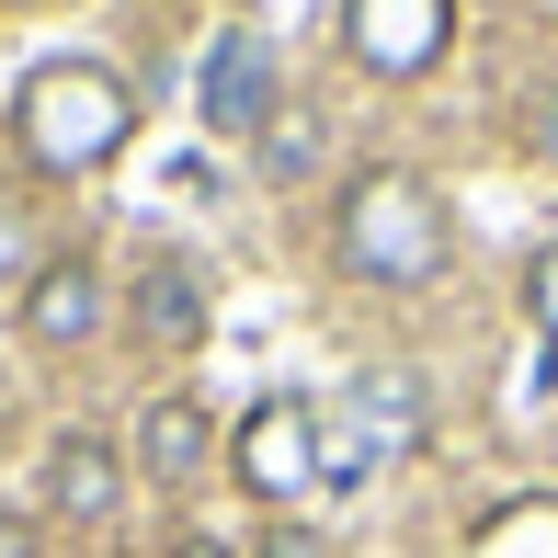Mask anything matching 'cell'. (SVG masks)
I'll list each match as a JSON object with an SVG mask.
<instances>
[{
  "label": "cell",
  "instance_id": "cell-1",
  "mask_svg": "<svg viewBox=\"0 0 558 558\" xmlns=\"http://www.w3.org/2000/svg\"><path fill=\"white\" fill-rule=\"evenodd\" d=\"M331 263L353 274V286L411 296V286H434V274L456 263V206L422 183V171L376 160V171H353L342 206H331Z\"/></svg>",
  "mask_w": 558,
  "mask_h": 558
},
{
  "label": "cell",
  "instance_id": "cell-10",
  "mask_svg": "<svg viewBox=\"0 0 558 558\" xmlns=\"http://www.w3.org/2000/svg\"><path fill=\"white\" fill-rule=\"evenodd\" d=\"M353 422H365L376 445H411V434H422V376H411V365L353 376Z\"/></svg>",
  "mask_w": 558,
  "mask_h": 558
},
{
  "label": "cell",
  "instance_id": "cell-11",
  "mask_svg": "<svg viewBox=\"0 0 558 558\" xmlns=\"http://www.w3.org/2000/svg\"><path fill=\"white\" fill-rule=\"evenodd\" d=\"M478 558H558V501H524V513H501Z\"/></svg>",
  "mask_w": 558,
  "mask_h": 558
},
{
  "label": "cell",
  "instance_id": "cell-14",
  "mask_svg": "<svg viewBox=\"0 0 558 558\" xmlns=\"http://www.w3.org/2000/svg\"><path fill=\"white\" fill-rule=\"evenodd\" d=\"M524 148H536V160H547V171H558V81H547V92H536V104H524Z\"/></svg>",
  "mask_w": 558,
  "mask_h": 558
},
{
  "label": "cell",
  "instance_id": "cell-17",
  "mask_svg": "<svg viewBox=\"0 0 558 558\" xmlns=\"http://www.w3.org/2000/svg\"><path fill=\"white\" fill-rule=\"evenodd\" d=\"M0 274H23V217H12V194H0Z\"/></svg>",
  "mask_w": 558,
  "mask_h": 558
},
{
  "label": "cell",
  "instance_id": "cell-5",
  "mask_svg": "<svg viewBox=\"0 0 558 558\" xmlns=\"http://www.w3.org/2000/svg\"><path fill=\"white\" fill-rule=\"evenodd\" d=\"M206 125L217 137H263L274 125V46L251 35V23H228L206 46Z\"/></svg>",
  "mask_w": 558,
  "mask_h": 558
},
{
  "label": "cell",
  "instance_id": "cell-3",
  "mask_svg": "<svg viewBox=\"0 0 558 558\" xmlns=\"http://www.w3.org/2000/svg\"><path fill=\"white\" fill-rule=\"evenodd\" d=\"M228 468H240V490H251V501H296L308 478H331L319 411H308V399H251L240 434H228Z\"/></svg>",
  "mask_w": 558,
  "mask_h": 558
},
{
  "label": "cell",
  "instance_id": "cell-18",
  "mask_svg": "<svg viewBox=\"0 0 558 558\" xmlns=\"http://www.w3.org/2000/svg\"><path fill=\"white\" fill-rule=\"evenodd\" d=\"M171 558H240L228 536H171Z\"/></svg>",
  "mask_w": 558,
  "mask_h": 558
},
{
  "label": "cell",
  "instance_id": "cell-16",
  "mask_svg": "<svg viewBox=\"0 0 558 558\" xmlns=\"http://www.w3.org/2000/svg\"><path fill=\"white\" fill-rule=\"evenodd\" d=\"M251 558H331V547H319V536H308V524H274V536H263V547H251Z\"/></svg>",
  "mask_w": 558,
  "mask_h": 558
},
{
  "label": "cell",
  "instance_id": "cell-7",
  "mask_svg": "<svg viewBox=\"0 0 558 558\" xmlns=\"http://www.w3.org/2000/svg\"><path fill=\"white\" fill-rule=\"evenodd\" d=\"M125 319H137L148 353H194V342H206V274H194V263H148L137 296H125Z\"/></svg>",
  "mask_w": 558,
  "mask_h": 558
},
{
  "label": "cell",
  "instance_id": "cell-12",
  "mask_svg": "<svg viewBox=\"0 0 558 558\" xmlns=\"http://www.w3.org/2000/svg\"><path fill=\"white\" fill-rule=\"evenodd\" d=\"M296 171H319V114H274L263 125V183H296Z\"/></svg>",
  "mask_w": 558,
  "mask_h": 558
},
{
  "label": "cell",
  "instance_id": "cell-13",
  "mask_svg": "<svg viewBox=\"0 0 558 558\" xmlns=\"http://www.w3.org/2000/svg\"><path fill=\"white\" fill-rule=\"evenodd\" d=\"M524 319H536V331L558 342V240L536 251V263H524Z\"/></svg>",
  "mask_w": 558,
  "mask_h": 558
},
{
  "label": "cell",
  "instance_id": "cell-15",
  "mask_svg": "<svg viewBox=\"0 0 558 558\" xmlns=\"http://www.w3.org/2000/svg\"><path fill=\"white\" fill-rule=\"evenodd\" d=\"M0 558H46V524L35 513H0Z\"/></svg>",
  "mask_w": 558,
  "mask_h": 558
},
{
  "label": "cell",
  "instance_id": "cell-9",
  "mask_svg": "<svg viewBox=\"0 0 558 558\" xmlns=\"http://www.w3.org/2000/svg\"><path fill=\"white\" fill-rule=\"evenodd\" d=\"M46 501H58L69 524H104L125 501V456L104 434H58V445H46Z\"/></svg>",
  "mask_w": 558,
  "mask_h": 558
},
{
  "label": "cell",
  "instance_id": "cell-2",
  "mask_svg": "<svg viewBox=\"0 0 558 558\" xmlns=\"http://www.w3.org/2000/svg\"><path fill=\"white\" fill-rule=\"evenodd\" d=\"M12 137H23V160H35L46 183H92V171H114V148L137 137V92H125L104 58H46L35 81L12 92Z\"/></svg>",
  "mask_w": 558,
  "mask_h": 558
},
{
  "label": "cell",
  "instance_id": "cell-6",
  "mask_svg": "<svg viewBox=\"0 0 558 558\" xmlns=\"http://www.w3.org/2000/svg\"><path fill=\"white\" fill-rule=\"evenodd\" d=\"M23 331H35L46 353H81L92 331H104V274L69 251V263H35L23 274Z\"/></svg>",
  "mask_w": 558,
  "mask_h": 558
},
{
  "label": "cell",
  "instance_id": "cell-8",
  "mask_svg": "<svg viewBox=\"0 0 558 558\" xmlns=\"http://www.w3.org/2000/svg\"><path fill=\"white\" fill-rule=\"evenodd\" d=\"M206 456H217V434H206V399H194V388H160L137 411V468L160 478V490H183Z\"/></svg>",
  "mask_w": 558,
  "mask_h": 558
},
{
  "label": "cell",
  "instance_id": "cell-4",
  "mask_svg": "<svg viewBox=\"0 0 558 558\" xmlns=\"http://www.w3.org/2000/svg\"><path fill=\"white\" fill-rule=\"evenodd\" d=\"M342 46L365 81H434L456 46V0H342Z\"/></svg>",
  "mask_w": 558,
  "mask_h": 558
}]
</instances>
